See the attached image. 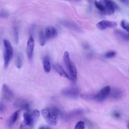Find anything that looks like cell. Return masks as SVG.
Here are the masks:
<instances>
[{"label":"cell","mask_w":129,"mask_h":129,"mask_svg":"<svg viewBox=\"0 0 129 129\" xmlns=\"http://www.w3.org/2000/svg\"><path fill=\"white\" fill-rule=\"evenodd\" d=\"M111 88L109 86H106L102 88L96 95L95 99L99 101H102L105 99L110 94Z\"/></svg>","instance_id":"cell-7"},{"label":"cell","mask_w":129,"mask_h":129,"mask_svg":"<svg viewBox=\"0 0 129 129\" xmlns=\"http://www.w3.org/2000/svg\"><path fill=\"white\" fill-rule=\"evenodd\" d=\"M38 129H45V127L44 126H41L40 127H39Z\"/></svg>","instance_id":"cell-28"},{"label":"cell","mask_w":129,"mask_h":129,"mask_svg":"<svg viewBox=\"0 0 129 129\" xmlns=\"http://www.w3.org/2000/svg\"><path fill=\"white\" fill-rule=\"evenodd\" d=\"M87 1H88V2H91V0H87Z\"/></svg>","instance_id":"cell-32"},{"label":"cell","mask_w":129,"mask_h":129,"mask_svg":"<svg viewBox=\"0 0 129 129\" xmlns=\"http://www.w3.org/2000/svg\"><path fill=\"white\" fill-rule=\"evenodd\" d=\"M44 34L46 39H51L55 38L57 35V30L52 26L47 27L44 32Z\"/></svg>","instance_id":"cell-11"},{"label":"cell","mask_w":129,"mask_h":129,"mask_svg":"<svg viewBox=\"0 0 129 129\" xmlns=\"http://www.w3.org/2000/svg\"><path fill=\"white\" fill-rule=\"evenodd\" d=\"M120 26L124 30L129 33V23L127 21L125 20H122L120 22Z\"/></svg>","instance_id":"cell-20"},{"label":"cell","mask_w":129,"mask_h":129,"mask_svg":"<svg viewBox=\"0 0 129 129\" xmlns=\"http://www.w3.org/2000/svg\"><path fill=\"white\" fill-rule=\"evenodd\" d=\"M120 1L122 2H125V0H120Z\"/></svg>","instance_id":"cell-31"},{"label":"cell","mask_w":129,"mask_h":129,"mask_svg":"<svg viewBox=\"0 0 129 129\" xmlns=\"http://www.w3.org/2000/svg\"><path fill=\"white\" fill-rule=\"evenodd\" d=\"M3 98L7 100H11L13 97V93L9 87L5 84H4L2 88Z\"/></svg>","instance_id":"cell-12"},{"label":"cell","mask_w":129,"mask_h":129,"mask_svg":"<svg viewBox=\"0 0 129 129\" xmlns=\"http://www.w3.org/2000/svg\"><path fill=\"white\" fill-rule=\"evenodd\" d=\"M14 41L16 42V43H18L19 36H18V29L17 27H15L14 28Z\"/></svg>","instance_id":"cell-22"},{"label":"cell","mask_w":129,"mask_h":129,"mask_svg":"<svg viewBox=\"0 0 129 129\" xmlns=\"http://www.w3.org/2000/svg\"><path fill=\"white\" fill-rule=\"evenodd\" d=\"M4 44L5 46V51L4 54V67L6 69L9 66L10 62L13 55V49L11 43L8 40H4Z\"/></svg>","instance_id":"cell-5"},{"label":"cell","mask_w":129,"mask_h":129,"mask_svg":"<svg viewBox=\"0 0 129 129\" xmlns=\"http://www.w3.org/2000/svg\"><path fill=\"white\" fill-rule=\"evenodd\" d=\"M34 40L32 36H30L27 44V53L28 57L29 59H31L33 56V50H34Z\"/></svg>","instance_id":"cell-8"},{"label":"cell","mask_w":129,"mask_h":129,"mask_svg":"<svg viewBox=\"0 0 129 129\" xmlns=\"http://www.w3.org/2000/svg\"><path fill=\"white\" fill-rule=\"evenodd\" d=\"M117 23L114 21L102 20L96 24V27L100 30H103L106 29H114L117 27Z\"/></svg>","instance_id":"cell-6"},{"label":"cell","mask_w":129,"mask_h":129,"mask_svg":"<svg viewBox=\"0 0 129 129\" xmlns=\"http://www.w3.org/2000/svg\"><path fill=\"white\" fill-rule=\"evenodd\" d=\"M61 25L63 26L75 31L80 32L82 31L81 28L75 22L69 21H62L60 22Z\"/></svg>","instance_id":"cell-9"},{"label":"cell","mask_w":129,"mask_h":129,"mask_svg":"<svg viewBox=\"0 0 129 129\" xmlns=\"http://www.w3.org/2000/svg\"><path fill=\"white\" fill-rule=\"evenodd\" d=\"M85 127V123L82 121H79L76 124L74 129H84Z\"/></svg>","instance_id":"cell-21"},{"label":"cell","mask_w":129,"mask_h":129,"mask_svg":"<svg viewBox=\"0 0 129 129\" xmlns=\"http://www.w3.org/2000/svg\"><path fill=\"white\" fill-rule=\"evenodd\" d=\"M16 105L20 109L23 110H26L27 111L30 110V104L26 100H21L17 103Z\"/></svg>","instance_id":"cell-18"},{"label":"cell","mask_w":129,"mask_h":129,"mask_svg":"<svg viewBox=\"0 0 129 129\" xmlns=\"http://www.w3.org/2000/svg\"><path fill=\"white\" fill-rule=\"evenodd\" d=\"M112 115H113V116L114 118H115L116 119H118V118H120V113H119L118 112L116 111H114L113 112V113H112Z\"/></svg>","instance_id":"cell-25"},{"label":"cell","mask_w":129,"mask_h":129,"mask_svg":"<svg viewBox=\"0 0 129 129\" xmlns=\"http://www.w3.org/2000/svg\"><path fill=\"white\" fill-rule=\"evenodd\" d=\"M110 96L114 99H119L122 96V92L121 90L118 88L113 89L112 91H110Z\"/></svg>","instance_id":"cell-15"},{"label":"cell","mask_w":129,"mask_h":129,"mask_svg":"<svg viewBox=\"0 0 129 129\" xmlns=\"http://www.w3.org/2000/svg\"><path fill=\"white\" fill-rule=\"evenodd\" d=\"M43 66L44 71L46 73H49L50 71L51 65L49 57L47 56H45L43 60Z\"/></svg>","instance_id":"cell-16"},{"label":"cell","mask_w":129,"mask_h":129,"mask_svg":"<svg viewBox=\"0 0 129 129\" xmlns=\"http://www.w3.org/2000/svg\"><path fill=\"white\" fill-rule=\"evenodd\" d=\"M114 33L119 39L124 41L129 40V33H126L125 32L119 29L115 30Z\"/></svg>","instance_id":"cell-14"},{"label":"cell","mask_w":129,"mask_h":129,"mask_svg":"<svg viewBox=\"0 0 129 129\" xmlns=\"http://www.w3.org/2000/svg\"><path fill=\"white\" fill-rule=\"evenodd\" d=\"M66 1H69V0H66Z\"/></svg>","instance_id":"cell-33"},{"label":"cell","mask_w":129,"mask_h":129,"mask_svg":"<svg viewBox=\"0 0 129 129\" xmlns=\"http://www.w3.org/2000/svg\"><path fill=\"white\" fill-rule=\"evenodd\" d=\"M22 65V58L20 55H18L16 59V66L18 68H21Z\"/></svg>","instance_id":"cell-24"},{"label":"cell","mask_w":129,"mask_h":129,"mask_svg":"<svg viewBox=\"0 0 129 129\" xmlns=\"http://www.w3.org/2000/svg\"><path fill=\"white\" fill-rule=\"evenodd\" d=\"M6 110V107L4 105L0 104V112H3Z\"/></svg>","instance_id":"cell-27"},{"label":"cell","mask_w":129,"mask_h":129,"mask_svg":"<svg viewBox=\"0 0 129 129\" xmlns=\"http://www.w3.org/2000/svg\"><path fill=\"white\" fill-rule=\"evenodd\" d=\"M63 60L65 66L69 73V76L72 81L75 82L77 79V70L74 63L71 61L69 52L66 51L63 55Z\"/></svg>","instance_id":"cell-4"},{"label":"cell","mask_w":129,"mask_h":129,"mask_svg":"<svg viewBox=\"0 0 129 129\" xmlns=\"http://www.w3.org/2000/svg\"><path fill=\"white\" fill-rule=\"evenodd\" d=\"M8 16V14L5 11H1L0 12V17L2 18H6Z\"/></svg>","instance_id":"cell-26"},{"label":"cell","mask_w":129,"mask_h":129,"mask_svg":"<svg viewBox=\"0 0 129 129\" xmlns=\"http://www.w3.org/2000/svg\"><path fill=\"white\" fill-rule=\"evenodd\" d=\"M116 55V52L114 51H109L105 54V56L107 58H112Z\"/></svg>","instance_id":"cell-23"},{"label":"cell","mask_w":129,"mask_h":129,"mask_svg":"<svg viewBox=\"0 0 129 129\" xmlns=\"http://www.w3.org/2000/svg\"><path fill=\"white\" fill-rule=\"evenodd\" d=\"M41 114L46 121L51 125H55L58 121V111L54 108H46L41 110Z\"/></svg>","instance_id":"cell-3"},{"label":"cell","mask_w":129,"mask_h":129,"mask_svg":"<svg viewBox=\"0 0 129 129\" xmlns=\"http://www.w3.org/2000/svg\"><path fill=\"white\" fill-rule=\"evenodd\" d=\"M53 68L55 70V71L62 77L68 79L69 80H71L69 75H68L65 71L63 69V68L61 67L60 65H59L58 63H55L53 64Z\"/></svg>","instance_id":"cell-13"},{"label":"cell","mask_w":129,"mask_h":129,"mask_svg":"<svg viewBox=\"0 0 129 129\" xmlns=\"http://www.w3.org/2000/svg\"><path fill=\"white\" fill-rule=\"evenodd\" d=\"M79 93V89L74 87L67 88L62 91V94L64 95L69 97H76L78 96Z\"/></svg>","instance_id":"cell-10"},{"label":"cell","mask_w":129,"mask_h":129,"mask_svg":"<svg viewBox=\"0 0 129 129\" xmlns=\"http://www.w3.org/2000/svg\"><path fill=\"white\" fill-rule=\"evenodd\" d=\"M40 115L37 110H29L23 114L24 119L20 124V129H32L35 122Z\"/></svg>","instance_id":"cell-1"},{"label":"cell","mask_w":129,"mask_h":129,"mask_svg":"<svg viewBox=\"0 0 129 129\" xmlns=\"http://www.w3.org/2000/svg\"><path fill=\"white\" fill-rule=\"evenodd\" d=\"M39 42L41 46H44L45 44L46 41V37L45 36L44 33L42 31H40L39 34Z\"/></svg>","instance_id":"cell-19"},{"label":"cell","mask_w":129,"mask_h":129,"mask_svg":"<svg viewBox=\"0 0 129 129\" xmlns=\"http://www.w3.org/2000/svg\"><path fill=\"white\" fill-rule=\"evenodd\" d=\"M94 4L98 10L106 15L113 14L116 7L111 0L95 1Z\"/></svg>","instance_id":"cell-2"},{"label":"cell","mask_w":129,"mask_h":129,"mask_svg":"<svg viewBox=\"0 0 129 129\" xmlns=\"http://www.w3.org/2000/svg\"><path fill=\"white\" fill-rule=\"evenodd\" d=\"M126 126H127V128H128V129H129V122L126 124Z\"/></svg>","instance_id":"cell-29"},{"label":"cell","mask_w":129,"mask_h":129,"mask_svg":"<svg viewBox=\"0 0 129 129\" xmlns=\"http://www.w3.org/2000/svg\"><path fill=\"white\" fill-rule=\"evenodd\" d=\"M45 129H51L50 127H49L48 126H46L45 127Z\"/></svg>","instance_id":"cell-30"},{"label":"cell","mask_w":129,"mask_h":129,"mask_svg":"<svg viewBox=\"0 0 129 129\" xmlns=\"http://www.w3.org/2000/svg\"><path fill=\"white\" fill-rule=\"evenodd\" d=\"M19 114V110H17L14 112L12 115L10 117L8 120V125L9 127H12L16 122Z\"/></svg>","instance_id":"cell-17"}]
</instances>
